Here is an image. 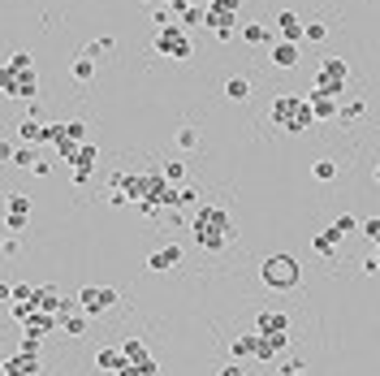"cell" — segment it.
Wrapping results in <instances>:
<instances>
[{
	"instance_id": "obj_1",
	"label": "cell",
	"mask_w": 380,
	"mask_h": 376,
	"mask_svg": "<svg viewBox=\"0 0 380 376\" xmlns=\"http://www.w3.org/2000/svg\"><path fill=\"white\" fill-rule=\"evenodd\" d=\"M190 225V238L203 247V251H225L234 238H238V225L225 208H216V203H199L195 208V217L186 221Z\"/></svg>"
},
{
	"instance_id": "obj_2",
	"label": "cell",
	"mask_w": 380,
	"mask_h": 376,
	"mask_svg": "<svg viewBox=\"0 0 380 376\" xmlns=\"http://www.w3.org/2000/svg\"><path fill=\"white\" fill-rule=\"evenodd\" d=\"M0 91H5V100H35L39 95V74H35L31 52H9L0 61Z\"/></svg>"
},
{
	"instance_id": "obj_3",
	"label": "cell",
	"mask_w": 380,
	"mask_h": 376,
	"mask_svg": "<svg viewBox=\"0 0 380 376\" xmlns=\"http://www.w3.org/2000/svg\"><path fill=\"white\" fill-rule=\"evenodd\" d=\"M268 122L281 126L286 134H303L315 122V109H311L307 95H277L273 104H268Z\"/></svg>"
},
{
	"instance_id": "obj_4",
	"label": "cell",
	"mask_w": 380,
	"mask_h": 376,
	"mask_svg": "<svg viewBox=\"0 0 380 376\" xmlns=\"http://www.w3.org/2000/svg\"><path fill=\"white\" fill-rule=\"evenodd\" d=\"M259 277H264L268 290H298L303 286V264L290 251H277V255L259 259Z\"/></svg>"
},
{
	"instance_id": "obj_5",
	"label": "cell",
	"mask_w": 380,
	"mask_h": 376,
	"mask_svg": "<svg viewBox=\"0 0 380 376\" xmlns=\"http://www.w3.org/2000/svg\"><path fill=\"white\" fill-rule=\"evenodd\" d=\"M156 52H160V57H169V61H186L190 52H195L186 26L173 22V26H165V31H156Z\"/></svg>"
},
{
	"instance_id": "obj_6",
	"label": "cell",
	"mask_w": 380,
	"mask_h": 376,
	"mask_svg": "<svg viewBox=\"0 0 380 376\" xmlns=\"http://www.w3.org/2000/svg\"><path fill=\"white\" fill-rule=\"evenodd\" d=\"M346 82H350V65H346L342 57H324V61H320V74H315V87H320V91H329V95L342 100Z\"/></svg>"
},
{
	"instance_id": "obj_7",
	"label": "cell",
	"mask_w": 380,
	"mask_h": 376,
	"mask_svg": "<svg viewBox=\"0 0 380 376\" xmlns=\"http://www.w3.org/2000/svg\"><path fill=\"white\" fill-rule=\"evenodd\" d=\"M74 303H78V311H87V316H104L108 307H117V290H113V286H82Z\"/></svg>"
},
{
	"instance_id": "obj_8",
	"label": "cell",
	"mask_w": 380,
	"mask_h": 376,
	"mask_svg": "<svg viewBox=\"0 0 380 376\" xmlns=\"http://www.w3.org/2000/svg\"><path fill=\"white\" fill-rule=\"evenodd\" d=\"M26 221H31V195H26V190L5 195V230H9V234H18Z\"/></svg>"
},
{
	"instance_id": "obj_9",
	"label": "cell",
	"mask_w": 380,
	"mask_h": 376,
	"mask_svg": "<svg viewBox=\"0 0 380 376\" xmlns=\"http://www.w3.org/2000/svg\"><path fill=\"white\" fill-rule=\"evenodd\" d=\"M307 100H311V109H315V122H337L342 117V100L337 95L320 91V87H307Z\"/></svg>"
},
{
	"instance_id": "obj_10",
	"label": "cell",
	"mask_w": 380,
	"mask_h": 376,
	"mask_svg": "<svg viewBox=\"0 0 380 376\" xmlns=\"http://www.w3.org/2000/svg\"><path fill=\"white\" fill-rule=\"evenodd\" d=\"M95 160H99V147H95V143H82V147H78V156L70 160V169H74V182H78V186H87V182H91Z\"/></svg>"
},
{
	"instance_id": "obj_11",
	"label": "cell",
	"mask_w": 380,
	"mask_h": 376,
	"mask_svg": "<svg viewBox=\"0 0 380 376\" xmlns=\"http://www.w3.org/2000/svg\"><path fill=\"white\" fill-rule=\"evenodd\" d=\"M277 35L290 39V43H303V39H307V18L294 14V9H281V14H277Z\"/></svg>"
},
{
	"instance_id": "obj_12",
	"label": "cell",
	"mask_w": 380,
	"mask_h": 376,
	"mask_svg": "<svg viewBox=\"0 0 380 376\" xmlns=\"http://www.w3.org/2000/svg\"><path fill=\"white\" fill-rule=\"evenodd\" d=\"M121 350H126V359H130V363H134L143 376H156V372H160V363L151 359V350H147V342H143V338H130Z\"/></svg>"
},
{
	"instance_id": "obj_13",
	"label": "cell",
	"mask_w": 380,
	"mask_h": 376,
	"mask_svg": "<svg viewBox=\"0 0 380 376\" xmlns=\"http://www.w3.org/2000/svg\"><path fill=\"white\" fill-rule=\"evenodd\" d=\"M39 372V355H31V350H9L5 355V376H35Z\"/></svg>"
},
{
	"instance_id": "obj_14",
	"label": "cell",
	"mask_w": 380,
	"mask_h": 376,
	"mask_svg": "<svg viewBox=\"0 0 380 376\" xmlns=\"http://www.w3.org/2000/svg\"><path fill=\"white\" fill-rule=\"evenodd\" d=\"M178 264H182V247H178V242L156 247V251L147 255V268H151V273H169V268H178Z\"/></svg>"
},
{
	"instance_id": "obj_15",
	"label": "cell",
	"mask_w": 380,
	"mask_h": 376,
	"mask_svg": "<svg viewBox=\"0 0 380 376\" xmlns=\"http://www.w3.org/2000/svg\"><path fill=\"white\" fill-rule=\"evenodd\" d=\"M268 61H273L277 70H294V65L303 61V52H298V43H290V39H277V43H273V52H268Z\"/></svg>"
},
{
	"instance_id": "obj_16",
	"label": "cell",
	"mask_w": 380,
	"mask_h": 376,
	"mask_svg": "<svg viewBox=\"0 0 380 376\" xmlns=\"http://www.w3.org/2000/svg\"><path fill=\"white\" fill-rule=\"evenodd\" d=\"M290 346V333H259V363H273L281 359Z\"/></svg>"
},
{
	"instance_id": "obj_17",
	"label": "cell",
	"mask_w": 380,
	"mask_h": 376,
	"mask_svg": "<svg viewBox=\"0 0 380 376\" xmlns=\"http://www.w3.org/2000/svg\"><path fill=\"white\" fill-rule=\"evenodd\" d=\"M57 325H61L57 316H48V311H31V316L22 320V333H26V338H39V342H43V338H48V329H57Z\"/></svg>"
},
{
	"instance_id": "obj_18",
	"label": "cell",
	"mask_w": 380,
	"mask_h": 376,
	"mask_svg": "<svg viewBox=\"0 0 380 376\" xmlns=\"http://www.w3.org/2000/svg\"><path fill=\"white\" fill-rule=\"evenodd\" d=\"M126 363H130V359H126L121 346H99V350H95V367H99V372H113V376H117Z\"/></svg>"
},
{
	"instance_id": "obj_19",
	"label": "cell",
	"mask_w": 380,
	"mask_h": 376,
	"mask_svg": "<svg viewBox=\"0 0 380 376\" xmlns=\"http://www.w3.org/2000/svg\"><path fill=\"white\" fill-rule=\"evenodd\" d=\"M18 134H22V143H26V147H39V143H52V126H43V122H35V117H26V122H18Z\"/></svg>"
},
{
	"instance_id": "obj_20",
	"label": "cell",
	"mask_w": 380,
	"mask_h": 376,
	"mask_svg": "<svg viewBox=\"0 0 380 376\" xmlns=\"http://www.w3.org/2000/svg\"><path fill=\"white\" fill-rule=\"evenodd\" d=\"M229 355L242 363V359H259V333L251 329V333H238L234 342H229Z\"/></svg>"
},
{
	"instance_id": "obj_21",
	"label": "cell",
	"mask_w": 380,
	"mask_h": 376,
	"mask_svg": "<svg viewBox=\"0 0 380 376\" xmlns=\"http://www.w3.org/2000/svg\"><path fill=\"white\" fill-rule=\"evenodd\" d=\"M286 329H290L286 311H259L255 316V333H286Z\"/></svg>"
},
{
	"instance_id": "obj_22",
	"label": "cell",
	"mask_w": 380,
	"mask_h": 376,
	"mask_svg": "<svg viewBox=\"0 0 380 376\" xmlns=\"http://www.w3.org/2000/svg\"><path fill=\"white\" fill-rule=\"evenodd\" d=\"M337 242H342V234L329 225L324 234H315V238H311V251H315L320 259H333V255H337Z\"/></svg>"
},
{
	"instance_id": "obj_23",
	"label": "cell",
	"mask_w": 380,
	"mask_h": 376,
	"mask_svg": "<svg viewBox=\"0 0 380 376\" xmlns=\"http://www.w3.org/2000/svg\"><path fill=\"white\" fill-rule=\"evenodd\" d=\"M61 329H65L70 338H82V333H87V311H65V316H61Z\"/></svg>"
},
{
	"instance_id": "obj_24",
	"label": "cell",
	"mask_w": 380,
	"mask_h": 376,
	"mask_svg": "<svg viewBox=\"0 0 380 376\" xmlns=\"http://www.w3.org/2000/svg\"><path fill=\"white\" fill-rule=\"evenodd\" d=\"M242 39H246V43H268V48H273V31L259 26V22H246V26H242Z\"/></svg>"
},
{
	"instance_id": "obj_25",
	"label": "cell",
	"mask_w": 380,
	"mask_h": 376,
	"mask_svg": "<svg viewBox=\"0 0 380 376\" xmlns=\"http://www.w3.org/2000/svg\"><path fill=\"white\" fill-rule=\"evenodd\" d=\"M70 74H74L78 82H91V78H95V61H91V57H78V61L70 65Z\"/></svg>"
},
{
	"instance_id": "obj_26",
	"label": "cell",
	"mask_w": 380,
	"mask_h": 376,
	"mask_svg": "<svg viewBox=\"0 0 380 376\" xmlns=\"http://www.w3.org/2000/svg\"><path fill=\"white\" fill-rule=\"evenodd\" d=\"M311 178H315V182H333V178H337V165H333V160H315V165H311Z\"/></svg>"
},
{
	"instance_id": "obj_27",
	"label": "cell",
	"mask_w": 380,
	"mask_h": 376,
	"mask_svg": "<svg viewBox=\"0 0 380 376\" xmlns=\"http://www.w3.org/2000/svg\"><path fill=\"white\" fill-rule=\"evenodd\" d=\"M333 230H337V234L346 238V234H354V230H363V221H359V217H350V212H342V217L333 221Z\"/></svg>"
},
{
	"instance_id": "obj_28",
	"label": "cell",
	"mask_w": 380,
	"mask_h": 376,
	"mask_svg": "<svg viewBox=\"0 0 380 376\" xmlns=\"http://www.w3.org/2000/svg\"><path fill=\"white\" fill-rule=\"evenodd\" d=\"M113 48V35H104V39H91L87 48H82V57H91V61H99V52H108Z\"/></svg>"
},
{
	"instance_id": "obj_29",
	"label": "cell",
	"mask_w": 380,
	"mask_h": 376,
	"mask_svg": "<svg viewBox=\"0 0 380 376\" xmlns=\"http://www.w3.org/2000/svg\"><path fill=\"white\" fill-rule=\"evenodd\" d=\"M225 95H229V100H246V95H251V82H246V78H229V82H225Z\"/></svg>"
},
{
	"instance_id": "obj_30",
	"label": "cell",
	"mask_w": 380,
	"mask_h": 376,
	"mask_svg": "<svg viewBox=\"0 0 380 376\" xmlns=\"http://www.w3.org/2000/svg\"><path fill=\"white\" fill-rule=\"evenodd\" d=\"M178 147H182V151H195V147H199V130H195V126H182V130H178Z\"/></svg>"
},
{
	"instance_id": "obj_31",
	"label": "cell",
	"mask_w": 380,
	"mask_h": 376,
	"mask_svg": "<svg viewBox=\"0 0 380 376\" xmlns=\"http://www.w3.org/2000/svg\"><path fill=\"white\" fill-rule=\"evenodd\" d=\"M9 165H22V169H35V165H39V160H35V147H18V151H13V160H9Z\"/></svg>"
},
{
	"instance_id": "obj_32",
	"label": "cell",
	"mask_w": 380,
	"mask_h": 376,
	"mask_svg": "<svg viewBox=\"0 0 380 376\" xmlns=\"http://www.w3.org/2000/svg\"><path fill=\"white\" fill-rule=\"evenodd\" d=\"M277 367H281V376H298V372H307V363H303L298 355H286V359H281Z\"/></svg>"
},
{
	"instance_id": "obj_33",
	"label": "cell",
	"mask_w": 380,
	"mask_h": 376,
	"mask_svg": "<svg viewBox=\"0 0 380 376\" xmlns=\"http://www.w3.org/2000/svg\"><path fill=\"white\" fill-rule=\"evenodd\" d=\"M207 9H216V14H229V18H238V14H242V0H212Z\"/></svg>"
},
{
	"instance_id": "obj_34",
	"label": "cell",
	"mask_w": 380,
	"mask_h": 376,
	"mask_svg": "<svg viewBox=\"0 0 380 376\" xmlns=\"http://www.w3.org/2000/svg\"><path fill=\"white\" fill-rule=\"evenodd\" d=\"M160 173H165L173 186H182V178H186V165H182V160H169V165L165 169H160Z\"/></svg>"
},
{
	"instance_id": "obj_35",
	"label": "cell",
	"mask_w": 380,
	"mask_h": 376,
	"mask_svg": "<svg viewBox=\"0 0 380 376\" xmlns=\"http://www.w3.org/2000/svg\"><path fill=\"white\" fill-rule=\"evenodd\" d=\"M178 208H199V190L182 182V199H178Z\"/></svg>"
},
{
	"instance_id": "obj_36",
	"label": "cell",
	"mask_w": 380,
	"mask_h": 376,
	"mask_svg": "<svg viewBox=\"0 0 380 376\" xmlns=\"http://www.w3.org/2000/svg\"><path fill=\"white\" fill-rule=\"evenodd\" d=\"M354 117H363V100H350V104H342V122H354Z\"/></svg>"
},
{
	"instance_id": "obj_37",
	"label": "cell",
	"mask_w": 380,
	"mask_h": 376,
	"mask_svg": "<svg viewBox=\"0 0 380 376\" xmlns=\"http://www.w3.org/2000/svg\"><path fill=\"white\" fill-rule=\"evenodd\" d=\"M65 134H70L74 143H87V126H82V122H65Z\"/></svg>"
},
{
	"instance_id": "obj_38",
	"label": "cell",
	"mask_w": 380,
	"mask_h": 376,
	"mask_svg": "<svg viewBox=\"0 0 380 376\" xmlns=\"http://www.w3.org/2000/svg\"><path fill=\"white\" fill-rule=\"evenodd\" d=\"M324 35H329V26H324V22H307V39H311V43H320Z\"/></svg>"
},
{
	"instance_id": "obj_39",
	"label": "cell",
	"mask_w": 380,
	"mask_h": 376,
	"mask_svg": "<svg viewBox=\"0 0 380 376\" xmlns=\"http://www.w3.org/2000/svg\"><path fill=\"white\" fill-rule=\"evenodd\" d=\"M13 151H18V147H13L9 139H0V160H5V165H9V160H13Z\"/></svg>"
},
{
	"instance_id": "obj_40",
	"label": "cell",
	"mask_w": 380,
	"mask_h": 376,
	"mask_svg": "<svg viewBox=\"0 0 380 376\" xmlns=\"http://www.w3.org/2000/svg\"><path fill=\"white\" fill-rule=\"evenodd\" d=\"M221 376H246V372H242V363L234 359V363H225V367H221Z\"/></svg>"
},
{
	"instance_id": "obj_41",
	"label": "cell",
	"mask_w": 380,
	"mask_h": 376,
	"mask_svg": "<svg viewBox=\"0 0 380 376\" xmlns=\"http://www.w3.org/2000/svg\"><path fill=\"white\" fill-rule=\"evenodd\" d=\"M363 273H371V277L380 273V255H371V259H363Z\"/></svg>"
},
{
	"instance_id": "obj_42",
	"label": "cell",
	"mask_w": 380,
	"mask_h": 376,
	"mask_svg": "<svg viewBox=\"0 0 380 376\" xmlns=\"http://www.w3.org/2000/svg\"><path fill=\"white\" fill-rule=\"evenodd\" d=\"M117 376H143V372H139V367H134V363H126V367H121V372H117Z\"/></svg>"
},
{
	"instance_id": "obj_43",
	"label": "cell",
	"mask_w": 380,
	"mask_h": 376,
	"mask_svg": "<svg viewBox=\"0 0 380 376\" xmlns=\"http://www.w3.org/2000/svg\"><path fill=\"white\" fill-rule=\"evenodd\" d=\"M371 178H376V186H380V165H376V173H371Z\"/></svg>"
},
{
	"instance_id": "obj_44",
	"label": "cell",
	"mask_w": 380,
	"mask_h": 376,
	"mask_svg": "<svg viewBox=\"0 0 380 376\" xmlns=\"http://www.w3.org/2000/svg\"><path fill=\"white\" fill-rule=\"evenodd\" d=\"M298 376H307V372H298Z\"/></svg>"
},
{
	"instance_id": "obj_45",
	"label": "cell",
	"mask_w": 380,
	"mask_h": 376,
	"mask_svg": "<svg viewBox=\"0 0 380 376\" xmlns=\"http://www.w3.org/2000/svg\"><path fill=\"white\" fill-rule=\"evenodd\" d=\"M147 5H151V0H147Z\"/></svg>"
}]
</instances>
